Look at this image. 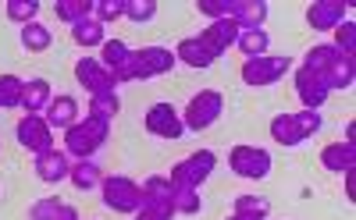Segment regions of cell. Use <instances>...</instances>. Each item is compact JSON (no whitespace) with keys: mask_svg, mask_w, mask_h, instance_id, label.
Masks as SVG:
<instances>
[{"mask_svg":"<svg viewBox=\"0 0 356 220\" xmlns=\"http://www.w3.org/2000/svg\"><path fill=\"white\" fill-rule=\"evenodd\" d=\"M264 18H267V4H264V0H232V22L239 25V33L264 28Z\"/></svg>","mask_w":356,"mask_h":220,"instance_id":"2e32d148","label":"cell"},{"mask_svg":"<svg viewBox=\"0 0 356 220\" xmlns=\"http://www.w3.org/2000/svg\"><path fill=\"white\" fill-rule=\"evenodd\" d=\"M307 22H310V28H321V33H335L346 22V4L342 0H314L307 8Z\"/></svg>","mask_w":356,"mask_h":220,"instance_id":"8fae6325","label":"cell"},{"mask_svg":"<svg viewBox=\"0 0 356 220\" xmlns=\"http://www.w3.org/2000/svg\"><path fill=\"white\" fill-rule=\"evenodd\" d=\"M22 46H25L29 53H43V50H50V28L40 25V22L22 25Z\"/></svg>","mask_w":356,"mask_h":220,"instance_id":"f1b7e54d","label":"cell"},{"mask_svg":"<svg viewBox=\"0 0 356 220\" xmlns=\"http://www.w3.org/2000/svg\"><path fill=\"white\" fill-rule=\"evenodd\" d=\"M175 60H182V65L203 71V68H211V65H214V53L200 43V36H186L182 43L175 46Z\"/></svg>","mask_w":356,"mask_h":220,"instance_id":"d6986e66","label":"cell"},{"mask_svg":"<svg viewBox=\"0 0 356 220\" xmlns=\"http://www.w3.org/2000/svg\"><path fill=\"white\" fill-rule=\"evenodd\" d=\"M154 15H157V0H125V18L129 22L146 25V22H154Z\"/></svg>","mask_w":356,"mask_h":220,"instance_id":"836d02e7","label":"cell"},{"mask_svg":"<svg viewBox=\"0 0 356 220\" xmlns=\"http://www.w3.org/2000/svg\"><path fill=\"white\" fill-rule=\"evenodd\" d=\"M129 57H132V50H129L125 40H104V46H100V65H104L107 71H118L122 65H129Z\"/></svg>","mask_w":356,"mask_h":220,"instance_id":"603a6c76","label":"cell"},{"mask_svg":"<svg viewBox=\"0 0 356 220\" xmlns=\"http://www.w3.org/2000/svg\"><path fill=\"white\" fill-rule=\"evenodd\" d=\"M75 82L89 92V96H97V92H114V75L100 65L97 57H82L79 65H75Z\"/></svg>","mask_w":356,"mask_h":220,"instance_id":"9c48e42d","label":"cell"},{"mask_svg":"<svg viewBox=\"0 0 356 220\" xmlns=\"http://www.w3.org/2000/svg\"><path fill=\"white\" fill-rule=\"evenodd\" d=\"M214 164H218V156L211 149H196L189 153L182 164H175L171 171V185H182V188H200L207 178L214 174Z\"/></svg>","mask_w":356,"mask_h":220,"instance_id":"5b68a950","label":"cell"},{"mask_svg":"<svg viewBox=\"0 0 356 220\" xmlns=\"http://www.w3.org/2000/svg\"><path fill=\"white\" fill-rule=\"evenodd\" d=\"M228 167H232V174H239V178L260 181V178L271 174V153L260 149V146H232Z\"/></svg>","mask_w":356,"mask_h":220,"instance_id":"277c9868","label":"cell"},{"mask_svg":"<svg viewBox=\"0 0 356 220\" xmlns=\"http://www.w3.org/2000/svg\"><path fill=\"white\" fill-rule=\"evenodd\" d=\"M50 100H54V92H50V82H47V78H25L22 100H18V107H22L25 114H43Z\"/></svg>","mask_w":356,"mask_h":220,"instance_id":"e0dca14e","label":"cell"},{"mask_svg":"<svg viewBox=\"0 0 356 220\" xmlns=\"http://www.w3.org/2000/svg\"><path fill=\"white\" fill-rule=\"evenodd\" d=\"M271 139L278 146H300L303 142V135H300V128H296V117L292 114H278L271 121Z\"/></svg>","mask_w":356,"mask_h":220,"instance_id":"484cf974","label":"cell"},{"mask_svg":"<svg viewBox=\"0 0 356 220\" xmlns=\"http://www.w3.org/2000/svg\"><path fill=\"white\" fill-rule=\"evenodd\" d=\"M200 206H203L200 188H182V185H175V192H171V210H175V213L193 217V213H200Z\"/></svg>","mask_w":356,"mask_h":220,"instance_id":"f546056e","label":"cell"},{"mask_svg":"<svg viewBox=\"0 0 356 220\" xmlns=\"http://www.w3.org/2000/svg\"><path fill=\"white\" fill-rule=\"evenodd\" d=\"M15 135H18V146H22V149L36 153V156L47 153V149H54V128L47 124L43 114H25V117L18 121Z\"/></svg>","mask_w":356,"mask_h":220,"instance_id":"52a82bcc","label":"cell"},{"mask_svg":"<svg viewBox=\"0 0 356 220\" xmlns=\"http://www.w3.org/2000/svg\"><path fill=\"white\" fill-rule=\"evenodd\" d=\"M43 117H47V124L57 132V128H72V124L79 121V100L75 96H54L50 103H47V110H43Z\"/></svg>","mask_w":356,"mask_h":220,"instance_id":"9a60e30c","label":"cell"},{"mask_svg":"<svg viewBox=\"0 0 356 220\" xmlns=\"http://www.w3.org/2000/svg\"><path fill=\"white\" fill-rule=\"evenodd\" d=\"M335 57H339V50H335L332 43H321V46L307 50L303 68H307V71H314V75H324V71H328V68L335 65Z\"/></svg>","mask_w":356,"mask_h":220,"instance_id":"d4e9b609","label":"cell"},{"mask_svg":"<svg viewBox=\"0 0 356 220\" xmlns=\"http://www.w3.org/2000/svg\"><path fill=\"white\" fill-rule=\"evenodd\" d=\"M93 15L107 25L114 18H125V0H93Z\"/></svg>","mask_w":356,"mask_h":220,"instance_id":"74e56055","label":"cell"},{"mask_svg":"<svg viewBox=\"0 0 356 220\" xmlns=\"http://www.w3.org/2000/svg\"><path fill=\"white\" fill-rule=\"evenodd\" d=\"M139 188H143V203H168V206H171V192H175L171 178L154 174V178H146Z\"/></svg>","mask_w":356,"mask_h":220,"instance_id":"4316f807","label":"cell"},{"mask_svg":"<svg viewBox=\"0 0 356 220\" xmlns=\"http://www.w3.org/2000/svg\"><path fill=\"white\" fill-rule=\"evenodd\" d=\"M171 217H175V210L168 203H143L136 210V220H171Z\"/></svg>","mask_w":356,"mask_h":220,"instance_id":"60d3db41","label":"cell"},{"mask_svg":"<svg viewBox=\"0 0 356 220\" xmlns=\"http://www.w3.org/2000/svg\"><path fill=\"white\" fill-rule=\"evenodd\" d=\"M235 46L246 53V60H253V57H264V53H267V46H271V36H267L264 28H250V33H239Z\"/></svg>","mask_w":356,"mask_h":220,"instance_id":"83f0119b","label":"cell"},{"mask_svg":"<svg viewBox=\"0 0 356 220\" xmlns=\"http://www.w3.org/2000/svg\"><path fill=\"white\" fill-rule=\"evenodd\" d=\"M61 220H79V210H72V206H65V213H61Z\"/></svg>","mask_w":356,"mask_h":220,"instance_id":"b9f144b4","label":"cell"},{"mask_svg":"<svg viewBox=\"0 0 356 220\" xmlns=\"http://www.w3.org/2000/svg\"><path fill=\"white\" fill-rule=\"evenodd\" d=\"M72 40H75V46H86V50H93V46H104V22L97 18V15H89V18H82L79 25H72Z\"/></svg>","mask_w":356,"mask_h":220,"instance_id":"44dd1931","label":"cell"},{"mask_svg":"<svg viewBox=\"0 0 356 220\" xmlns=\"http://www.w3.org/2000/svg\"><path fill=\"white\" fill-rule=\"evenodd\" d=\"M118 110H122V100H118V92H97V96H89V117H97V121H114Z\"/></svg>","mask_w":356,"mask_h":220,"instance_id":"7402d4cb","label":"cell"},{"mask_svg":"<svg viewBox=\"0 0 356 220\" xmlns=\"http://www.w3.org/2000/svg\"><path fill=\"white\" fill-rule=\"evenodd\" d=\"M296 96H300L303 110H317V107H324V100H328V89H324L321 75L300 68L296 71Z\"/></svg>","mask_w":356,"mask_h":220,"instance_id":"5bb4252c","label":"cell"},{"mask_svg":"<svg viewBox=\"0 0 356 220\" xmlns=\"http://www.w3.org/2000/svg\"><path fill=\"white\" fill-rule=\"evenodd\" d=\"M321 164L332 174H346L356 167V142H332L321 149Z\"/></svg>","mask_w":356,"mask_h":220,"instance_id":"ac0fdd59","label":"cell"},{"mask_svg":"<svg viewBox=\"0 0 356 220\" xmlns=\"http://www.w3.org/2000/svg\"><path fill=\"white\" fill-rule=\"evenodd\" d=\"M292 117H296V128H300L303 139H310V135L321 132V114L317 110H296Z\"/></svg>","mask_w":356,"mask_h":220,"instance_id":"f35d334b","label":"cell"},{"mask_svg":"<svg viewBox=\"0 0 356 220\" xmlns=\"http://www.w3.org/2000/svg\"><path fill=\"white\" fill-rule=\"evenodd\" d=\"M22 85H25V78H18V75H0V110L18 107V100H22Z\"/></svg>","mask_w":356,"mask_h":220,"instance_id":"1f68e13d","label":"cell"},{"mask_svg":"<svg viewBox=\"0 0 356 220\" xmlns=\"http://www.w3.org/2000/svg\"><path fill=\"white\" fill-rule=\"evenodd\" d=\"M235 40H239V25H235L232 18L211 22V25H207L203 33H200V43H203L207 50L214 53V60H218V57H221L228 46H235Z\"/></svg>","mask_w":356,"mask_h":220,"instance_id":"7c38bea8","label":"cell"},{"mask_svg":"<svg viewBox=\"0 0 356 220\" xmlns=\"http://www.w3.org/2000/svg\"><path fill=\"white\" fill-rule=\"evenodd\" d=\"M100 188H104V206L114 210V213H136V210L143 206V188H139V181H132V178H125V174L104 178Z\"/></svg>","mask_w":356,"mask_h":220,"instance_id":"7a4b0ae2","label":"cell"},{"mask_svg":"<svg viewBox=\"0 0 356 220\" xmlns=\"http://www.w3.org/2000/svg\"><path fill=\"white\" fill-rule=\"evenodd\" d=\"M132 60L139 68V78H157V75H168L178 60H175V50L168 46H143V50H132Z\"/></svg>","mask_w":356,"mask_h":220,"instance_id":"30bf717a","label":"cell"},{"mask_svg":"<svg viewBox=\"0 0 356 220\" xmlns=\"http://www.w3.org/2000/svg\"><path fill=\"white\" fill-rule=\"evenodd\" d=\"M143 124H146L150 135H161V139H182V132H186L182 114H178L171 103H154L150 110H146Z\"/></svg>","mask_w":356,"mask_h":220,"instance_id":"ba28073f","label":"cell"},{"mask_svg":"<svg viewBox=\"0 0 356 220\" xmlns=\"http://www.w3.org/2000/svg\"><path fill=\"white\" fill-rule=\"evenodd\" d=\"M235 213H243V217H267L271 213V203H267L264 196H239L235 199Z\"/></svg>","mask_w":356,"mask_h":220,"instance_id":"e575fe53","label":"cell"},{"mask_svg":"<svg viewBox=\"0 0 356 220\" xmlns=\"http://www.w3.org/2000/svg\"><path fill=\"white\" fill-rule=\"evenodd\" d=\"M54 15H57V22L79 25L82 18L93 15V0H57V4H54Z\"/></svg>","mask_w":356,"mask_h":220,"instance_id":"cb8c5ba5","label":"cell"},{"mask_svg":"<svg viewBox=\"0 0 356 220\" xmlns=\"http://www.w3.org/2000/svg\"><path fill=\"white\" fill-rule=\"evenodd\" d=\"M221 107H225V96L218 89H200L196 96L189 100L186 114H182V124L193 132H203V128H211V124L221 117Z\"/></svg>","mask_w":356,"mask_h":220,"instance_id":"3957f363","label":"cell"},{"mask_svg":"<svg viewBox=\"0 0 356 220\" xmlns=\"http://www.w3.org/2000/svg\"><path fill=\"white\" fill-rule=\"evenodd\" d=\"M228 220H260V217H243V213H232Z\"/></svg>","mask_w":356,"mask_h":220,"instance_id":"7bdbcfd3","label":"cell"},{"mask_svg":"<svg viewBox=\"0 0 356 220\" xmlns=\"http://www.w3.org/2000/svg\"><path fill=\"white\" fill-rule=\"evenodd\" d=\"M339 53H346V57H353L356 53V22H342L339 28H335V43H332Z\"/></svg>","mask_w":356,"mask_h":220,"instance_id":"8d00e7d4","label":"cell"},{"mask_svg":"<svg viewBox=\"0 0 356 220\" xmlns=\"http://www.w3.org/2000/svg\"><path fill=\"white\" fill-rule=\"evenodd\" d=\"M68 178H72L75 188H97V185L104 181V174H100V167H97L93 160H79V164H72Z\"/></svg>","mask_w":356,"mask_h":220,"instance_id":"4dcf8cb0","label":"cell"},{"mask_svg":"<svg viewBox=\"0 0 356 220\" xmlns=\"http://www.w3.org/2000/svg\"><path fill=\"white\" fill-rule=\"evenodd\" d=\"M107 132H111L107 121H97L86 114V121H75L65 132V153L75 156V160H93V153L107 142Z\"/></svg>","mask_w":356,"mask_h":220,"instance_id":"6da1fadb","label":"cell"},{"mask_svg":"<svg viewBox=\"0 0 356 220\" xmlns=\"http://www.w3.org/2000/svg\"><path fill=\"white\" fill-rule=\"evenodd\" d=\"M36 11H40V0H8V18L11 22H36Z\"/></svg>","mask_w":356,"mask_h":220,"instance_id":"d590c367","label":"cell"},{"mask_svg":"<svg viewBox=\"0 0 356 220\" xmlns=\"http://www.w3.org/2000/svg\"><path fill=\"white\" fill-rule=\"evenodd\" d=\"M68 171H72V156H68L65 149H57V146H54V149H47V153L36 156V178L47 181V185L65 181Z\"/></svg>","mask_w":356,"mask_h":220,"instance_id":"4fadbf2b","label":"cell"},{"mask_svg":"<svg viewBox=\"0 0 356 220\" xmlns=\"http://www.w3.org/2000/svg\"><path fill=\"white\" fill-rule=\"evenodd\" d=\"M321 82H324V89H328V92H342V89H349V85L356 82V65H353V57L339 53V57H335V65L321 75Z\"/></svg>","mask_w":356,"mask_h":220,"instance_id":"ffe728a7","label":"cell"},{"mask_svg":"<svg viewBox=\"0 0 356 220\" xmlns=\"http://www.w3.org/2000/svg\"><path fill=\"white\" fill-rule=\"evenodd\" d=\"M292 68L289 57H275V53H264V57H253L243 65V82L246 85H275L278 78H285Z\"/></svg>","mask_w":356,"mask_h":220,"instance_id":"8992f818","label":"cell"},{"mask_svg":"<svg viewBox=\"0 0 356 220\" xmlns=\"http://www.w3.org/2000/svg\"><path fill=\"white\" fill-rule=\"evenodd\" d=\"M196 11L207 15V18H214V22H221V18H232V0H200Z\"/></svg>","mask_w":356,"mask_h":220,"instance_id":"ab89813d","label":"cell"},{"mask_svg":"<svg viewBox=\"0 0 356 220\" xmlns=\"http://www.w3.org/2000/svg\"><path fill=\"white\" fill-rule=\"evenodd\" d=\"M61 213H65V203L54 199V196H47V199H36V203H33V210H29V220H61Z\"/></svg>","mask_w":356,"mask_h":220,"instance_id":"d6a6232c","label":"cell"}]
</instances>
